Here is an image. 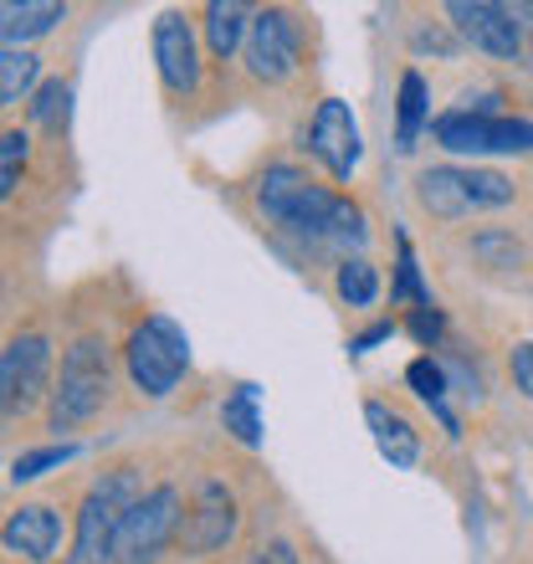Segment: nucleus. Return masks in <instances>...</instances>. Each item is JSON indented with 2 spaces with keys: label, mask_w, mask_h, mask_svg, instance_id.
I'll return each instance as SVG.
<instances>
[{
  "label": "nucleus",
  "mask_w": 533,
  "mask_h": 564,
  "mask_svg": "<svg viewBox=\"0 0 533 564\" xmlns=\"http://www.w3.org/2000/svg\"><path fill=\"white\" fill-rule=\"evenodd\" d=\"M257 206L278 231L308 241H334V247H365V216L355 200L334 195L328 185L308 180L297 164H272L257 180Z\"/></svg>",
  "instance_id": "f257e3e1"
},
{
  "label": "nucleus",
  "mask_w": 533,
  "mask_h": 564,
  "mask_svg": "<svg viewBox=\"0 0 533 564\" xmlns=\"http://www.w3.org/2000/svg\"><path fill=\"white\" fill-rule=\"evenodd\" d=\"M113 390V365H108V344L104 339H77L62 355V375L52 386V405H46V426L52 431H73L83 421H93L108 405Z\"/></svg>",
  "instance_id": "f03ea898"
},
{
  "label": "nucleus",
  "mask_w": 533,
  "mask_h": 564,
  "mask_svg": "<svg viewBox=\"0 0 533 564\" xmlns=\"http://www.w3.org/2000/svg\"><path fill=\"white\" fill-rule=\"evenodd\" d=\"M139 492L144 488H139L133 467H113L108 477H98L83 508H77V534L67 564H113V539H119V523Z\"/></svg>",
  "instance_id": "7ed1b4c3"
},
{
  "label": "nucleus",
  "mask_w": 533,
  "mask_h": 564,
  "mask_svg": "<svg viewBox=\"0 0 533 564\" xmlns=\"http://www.w3.org/2000/svg\"><path fill=\"white\" fill-rule=\"evenodd\" d=\"M415 200L442 216V221H461L472 210H498L513 200V180L498 175V170H457V164H436V170H421L415 180Z\"/></svg>",
  "instance_id": "20e7f679"
},
{
  "label": "nucleus",
  "mask_w": 533,
  "mask_h": 564,
  "mask_svg": "<svg viewBox=\"0 0 533 564\" xmlns=\"http://www.w3.org/2000/svg\"><path fill=\"white\" fill-rule=\"evenodd\" d=\"M180 519H185V498L175 482L139 492L119 523V539H113V564H160V554L180 534Z\"/></svg>",
  "instance_id": "39448f33"
},
{
  "label": "nucleus",
  "mask_w": 533,
  "mask_h": 564,
  "mask_svg": "<svg viewBox=\"0 0 533 564\" xmlns=\"http://www.w3.org/2000/svg\"><path fill=\"white\" fill-rule=\"evenodd\" d=\"M452 26L488 57L529 62L533 57V6H498V0H446Z\"/></svg>",
  "instance_id": "423d86ee"
},
{
  "label": "nucleus",
  "mask_w": 533,
  "mask_h": 564,
  "mask_svg": "<svg viewBox=\"0 0 533 564\" xmlns=\"http://www.w3.org/2000/svg\"><path fill=\"white\" fill-rule=\"evenodd\" d=\"M123 359H129L133 386L160 401V395H170V390L180 386V375L191 370V339H185V328H180L175 318L154 313V318H144V324L129 334Z\"/></svg>",
  "instance_id": "0eeeda50"
},
{
  "label": "nucleus",
  "mask_w": 533,
  "mask_h": 564,
  "mask_svg": "<svg viewBox=\"0 0 533 564\" xmlns=\"http://www.w3.org/2000/svg\"><path fill=\"white\" fill-rule=\"evenodd\" d=\"M431 134L452 154H529L533 149L529 119H503L488 108H452L442 119H431Z\"/></svg>",
  "instance_id": "6e6552de"
},
{
  "label": "nucleus",
  "mask_w": 533,
  "mask_h": 564,
  "mask_svg": "<svg viewBox=\"0 0 533 564\" xmlns=\"http://www.w3.org/2000/svg\"><path fill=\"white\" fill-rule=\"evenodd\" d=\"M46 375H52V339L36 334V328L15 334L6 344V355H0V411H6V421L26 416L42 395H52Z\"/></svg>",
  "instance_id": "1a4fd4ad"
},
{
  "label": "nucleus",
  "mask_w": 533,
  "mask_h": 564,
  "mask_svg": "<svg viewBox=\"0 0 533 564\" xmlns=\"http://www.w3.org/2000/svg\"><path fill=\"white\" fill-rule=\"evenodd\" d=\"M237 534V492L206 477L195 498L185 503V519H180V534H175V550L185 560H206V554L226 550V539Z\"/></svg>",
  "instance_id": "9d476101"
},
{
  "label": "nucleus",
  "mask_w": 533,
  "mask_h": 564,
  "mask_svg": "<svg viewBox=\"0 0 533 564\" xmlns=\"http://www.w3.org/2000/svg\"><path fill=\"white\" fill-rule=\"evenodd\" d=\"M308 154L324 164L334 180H349L359 164V123L344 98H324L308 123Z\"/></svg>",
  "instance_id": "9b49d317"
},
{
  "label": "nucleus",
  "mask_w": 533,
  "mask_h": 564,
  "mask_svg": "<svg viewBox=\"0 0 533 564\" xmlns=\"http://www.w3.org/2000/svg\"><path fill=\"white\" fill-rule=\"evenodd\" d=\"M247 67L262 83H282L297 73V26L287 11H252L247 31Z\"/></svg>",
  "instance_id": "f8f14e48"
},
{
  "label": "nucleus",
  "mask_w": 533,
  "mask_h": 564,
  "mask_svg": "<svg viewBox=\"0 0 533 564\" xmlns=\"http://www.w3.org/2000/svg\"><path fill=\"white\" fill-rule=\"evenodd\" d=\"M154 62H160V77L164 88L191 98L200 88V57H195V36H191V21L180 11H164L154 21Z\"/></svg>",
  "instance_id": "ddd939ff"
},
{
  "label": "nucleus",
  "mask_w": 533,
  "mask_h": 564,
  "mask_svg": "<svg viewBox=\"0 0 533 564\" xmlns=\"http://www.w3.org/2000/svg\"><path fill=\"white\" fill-rule=\"evenodd\" d=\"M6 550L26 564H46L62 550V519L52 503H21L6 519Z\"/></svg>",
  "instance_id": "4468645a"
},
{
  "label": "nucleus",
  "mask_w": 533,
  "mask_h": 564,
  "mask_svg": "<svg viewBox=\"0 0 533 564\" xmlns=\"http://www.w3.org/2000/svg\"><path fill=\"white\" fill-rule=\"evenodd\" d=\"M365 421H370L374 446H380V457L390 467H415L421 462V436H415L411 421L400 416V411H390L385 401H365Z\"/></svg>",
  "instance_id": "2eb2a0df"
},
{
  "label": "nucleus",
  "mask_w": 533,
  "mask_h": 564,
  "mask_svg": "<svg viewBox=\"0 0 533 564\" xmlns=\"http://www.w3.org/2000/svg\"><path fill=\"white\" fill-rule=\"evenodd\" d=\"M57 21H67V6H57V0H6L0 6V36H6V46L26 42V36H42Z\"/></svg>",
  "instance_id": "dca6fc26"
},
{
  "label": "nucleus",
  "mask_w": 533,
  "mask_h": 564,
  "mask_svg": "<svg viewBox=\"0 0 533 564\" xmlns=\"http://www.w3.org/2000/svg\"><path fill=\"white\" fill-rule=\"evenodd\" d=\"M405 386L415 390V401L421 405H431V416L442 421V431L446 436H461V426H457V411L446 405V370L436 365L431 355H421V359H411L405 365Z\"/></svg>",
  "instance_id": "f3484780"
},
{
  "label": "nucleus",
  "mask_w": 533,
  "mask_h": 564,
  "mask_svg": "<svg viewBox=\"0 0 533 564\" xmlns=\"http://www.w3.org/2000/svg\"><path fill=\"white\" fill-rule=\"evenodd\" d=\"M247 31H252V11H247V6H237V0H216V6H206V36H210V52H216L221 62L247 42Z\"/></svg>",
  "instance_id": "a211bd4d"
},
{
  "label": "nucleus",
  "mask_w": 533,
  "mask_h": 564,
  "mask_svg": "<svg viewBox=\"0 0 533 564\" xmlns=\"http://www.w3.org/2000/svg\"><path fill=\"white\" fill-rule=\"evenodd\" d=\"M221 426L241 446H262V416H257V386H237L221 405Z\"/></svg>",
  "instance_id": "6ab92c4d"
},
{
  "label": "nucleus",
  "mask_w": 533,
  "mask_h": 564,
  "mask_svg": "<svg viewBox=\"0 0 533 564\" xmlns=\"http://www.w3.org/2000/svg\"><path fill=\"white\" fill-rule=\"evenodd\" d=\"M421 123H426V83H421V73H405L400 77V104H395V144L411 149Z\"/></svg>",
  "instance_id": "aec40b11"
},
{
  "label": "nucleus",
  "mask_w": 533,
  "mask_h": 564,
  "mask_svg": "<svg viewBox=\"0 0 533 564\" xmlns=\"http://www.w3.org/2000/svg\"><path fill=\"white\" fill-rule=\"evenodd\" d=\"M334 282H339V297L349 303V308H370L374 297H380V278H374V268L365 262V257H344Z\"/></svg>",
  "instance_id": "412c9836"
},
{
  "label": "nucleus",
  "mask_w": 533,
  "mask_h": 564,
  "mask_svg": "<svg viewBox=\"0 0 533 564\" xmlns=\"http://www.w3.org/2000/svg\"><path fill=\"white\" fill-rule=\"evenodd\" d=\"M36 73H42V62L31 57V52H15V46H6V57H0V104L11 108L26 98V88L36 83Z\"/></svg>",
  "instance_id": "4be33fe9"
},
{
  "label": "nucleus",
  "mask_w": 533,
  "mask_h": 564,
  "mask_svg": "<svg viewBox=\"0 0 533 564\" xmlns=\"http://www.w3.org/2000/svg\"><path fill=\"white\" fill-rule=\"evenodd\" d=\"M67 98H73L67 83H42V93L31 98V119L42 123V129H52V134H62L67 129Z\"/></svg>",
  "instance_id": "5701e85b"
},
{
  "label": "nucleus",
  "mask_w": 533,
  "mask_h": 564,
  "mask_svg": "<svg viewBox=\"0 0 533 564\" xmlns=\"http://www.w3.org/2000/svg\"><path fill=\"white\" fill-rule=\"evenodd\" d=\"M77 457V446H36V452H21V457L11 462V482H31V477H42L52 473V467H62V462H73Z\"/></svg>",
  "instance_id": "b1692460"
},
{
  "label": "nucleus",
  "mask_w": 533,
  "mask_h": 564,
  "mask_svg": "<svg viewBox=\"0 0 533 564\" xmlns=\"http://www.w3.org/2000/svg\"><path fill=\"white\" fill-rule=\"evenodd\" d=\"M400 241V262H395V288H390V297H411L415 308H431V288L421 282V272H415V252H411V241L395 237Z\"/></svg>",
  "instance_id": "393cba45"
},
{
  "label": "nucleus",
  "mask_w": 533,
  "mask_h": 564,
  "mask_svg": "<svg viewBox=\"0 0 533 564\" xmlns=\"http://www.w3.org/2000/svg\"><path fill=\"white\" fill-rule=\"evenodd\" d=\"M21 164H26V134L21 129H6L0 139V195L11 200L15 185H21Z\"/></svg>",
  "instance_id": "a878e982"
},
{
  "label": "nucleus",
  "mask_w": 533,
  "mask_h": 564,
  "mask_svg": "<svg viewBox=\"0 0 533 564\" xmlns=\"http://www.w3.org/2000/svg\"><path fill=\"white\" fill-rule=\"evenodd\" d=\"M252 564H303V560H297V550L287 539H266V544L252 550Z\"/></svg>",
  "instance_id": "bb28decb"
},
{
  "label": "nucleus",
  "mask_w": 533,
  "mask_h": 564,
  "mask_svg": "<svg viewBox=\"0 0 533 564\" xmlns=\"http://www.w3.org/2000/svg\"><path fill=\"white\" fill-rule=\"evenodd\" d=\"M411 334L421 344H436L442 339V313H436V303H431V308H415L411 313Z\"/></svg>",
  "instance_id": "cd10ccee"
},
{
  "label": "nucleus",
  "mask_w": 533,
  "mask_h": 564,
  "mask_svg": "<svg viewBox=\"0 0 533 564\" xmlns=\"http://www.w3.org/2000/svg\"><path fill=\"white\" fill-rule=\"evenodd\" d=\"M513 386L533 401V344H519V349H513Z\"/></svg>",
  "instance_id": "c85d7f7f"
},
{
  "label": "nucleus",
  "mask_w": 533,
  "mask_h": 564,
  "mask_svg": "<svg viewBox=\"0 0 533 564\" xmlns=\"http://www.w3.org/2000/svg\"><path fill=\"white\" fill-rule=\"evenodd\" d=\"M390 334H395V324H374V328H365V334H355V339H349V349H355V355H365V349H374V344H385Z\"/></svg>",
  "instance_id": "c756f323"
},
{
  "label": "nucleus",
  "mask_w": 533,
  "mask_h": 564,
  "mask_svg": "<svg viewBox=\"0 0 533 564\" xmlns=\"http://www.w3.org/2000/svg\"><path fill=\"white\" fill-rule=\"evenodd\" d=\"M472 247L482 257H508V268H513V257H519V247H513V241H503V237H477Z\"/></svg>",
  "instance_id": "7c9ffc66"
}]
</instances>
